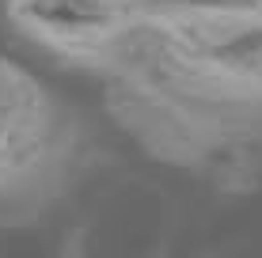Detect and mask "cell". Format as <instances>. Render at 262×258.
<instances>
[{
	"mask_svg": "<svg viewBox=\"0 0 262 258\" xmlns=\"http://www.w3.org/2000/svg\"><path fill=\"white\" fill-rule=\"evenodd\" d=\"M179 201L164 182L125 171L103 182L61 239V258H175Z\"/></svg>",
	"mask_w": 262,
	"mask_h": 258,
	"instance_id": "3957f363",
	"label": "cell"
},
{
	"mask_svg": "<svg viewBox=\"0 0 262 258\" xmlns=\"http://www.w3.org/2000/svg\"><path fill=\"white\" fill-rule=\"evenodd\" d=\"M84 159L88 133L76 110L0 53V228L50 217L76 186Z\"/></svg>",
	"mask_w": 262,
	"mask_h": 258,
	"instance_id": "7a4b0ae2",
	"label": "cell"
},
{
	"mask_svg": "<svg viewBox=\"0 0 262 258\" xmlns=\"http://www.w3.org/2000/svg\"><path fill=\"white\" fill-rule=\"evenodd\" d=\"M99 84L114 126L152 159L228 186L262 171V4L156 0Z\"/></svg>",
	"mask_w": 262,
	"mask_h": 258,
	"instance_id": "6da1fadb",
	"label": "cell"
},
{
	"mask_svg": "<svg viewBox=\"0 0 262 258\" xmlns=\"http://www.w3.org/2000/svg\"><path fill=\"white\" fill-rule=\"evenodd\" d=\"M232 4H262V0H232Z\"/></svg>",
	"mask_w": 262,
	"mask_h": 258,
	"instance_id": "5b68a950",
	"label": "cell"
},
{
	"mask_svg": "<svg viewBox=\"0 0 262 258\" xmlns=\"http://www.w3.org/2000/svg\"><path fill=\"white\" fill-rule=\"evenodd\" d=\"M0 4L8 27L23 42L69 68L99 76L114 46L156 0H0Z\"/></svg>",
	"mask_w": 262,
	"mask_h": 258,
	"instance_id": "277c9868",
	"label": "cell"
}]
</instances>
